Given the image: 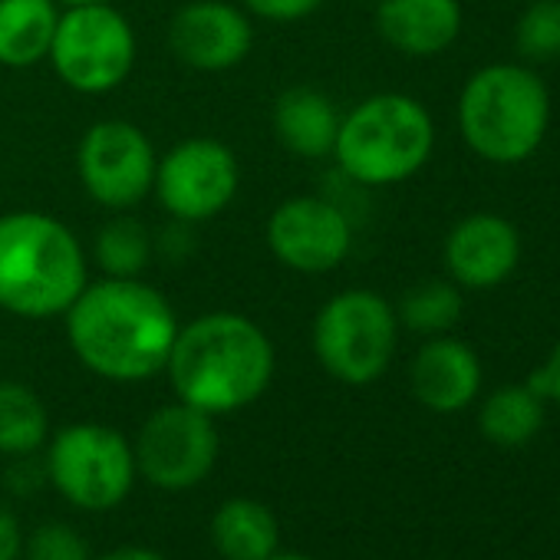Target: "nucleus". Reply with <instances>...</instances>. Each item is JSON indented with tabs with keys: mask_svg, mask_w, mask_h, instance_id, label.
<instances>
[{
	"mask_svg": "<svg viewBox=\"0 0 560 560\" xmlns=\"http://www.w3.org/2000/svg\"><path fill=\"white\" fill-rule=\"evenodd\" d=\"M178 327L172 301L145 277L90 280L63 314L73 357L106 383H149L162 376Z\"/></svg>",
	"mask_w": 560,
	"mask_h": 560,
	"instance_id": "1",
	"label": "nucleus"
},
{
	"mask_svg": "<svg viewBox=\"0 0 560 560\" xmlns=\"http://www.w3.org/2000/svg\"><path fill=\"white\" fill-rule=\"evenodd\" d=\"M273 373L270 334L237 311H208L182 324L165 363L175 399L214 419L264 399Z\"/></svg>",
	"mask_w": 560,
	"mask_h": 560,
	"instance_id": "2",
	"label": "nucleus"
},
{
	"mask_svg": "<svg viewBox=\"0 0 560 560\" xmlns=\"http://www.w3.org/2000/svg\"><path fill=\"white\" fill-rule=\"evenodd\" d=\"M90 284V254L77 231L47 211L0 214V311L54 320Z\"/></svg>",
	"mask_w": 560,
	"mask_h": 560,
	"instance_id": "3",
	"label": "nucleus"
},
{
	"mask_svg": "<svg viewBox=\"0 0 560 560\" xmlns=\"http://www.w3.org/2000/svg\"><path fill=\"white\" fill-rule=\"evenodd\" d=\"M550 90L537 67L521 60L488 63L475 70L455 106L462 142L498 168H511L537 155L550 132Z\"/></svg>",
	"mask_w": 560,
	"mask_h": 560,
	"instance_id": "4",
	"label": "nucleus"
},
{
	"mask_svg": "<svg viewBox=\"0 0 560 560\" xmlns=\"http://www.w3.org/2000/svg\"><path fill=\"white\" fill-rule=\"evenodd\" d=\"M435 152V119L409 93H373L340 119L334 162L360 188H389L416 178Z\"/></svg>",
	"mask_w": 560,
	"mask_h": 560,
	"instance_id": "5",
	"label": "nucleus"
},
{
	"mask_svg": "<svg viewBox=\"0 0 560 560\" xmlns=\"http://www.w3.org/2000/svg\"><path fill=\"white\" fill-rule=\"evenodd\" d=\"M396 304L373 288H347L320 304L311 324V350L320 370L343 386H373L399 350Z\"/></svg>",
	"mask_w": 560,
	"mask_h": 560,
	"instance_id": "6",
	"label": "nucleus"
},
{
	"mask_svg": "<svg viewBox=\"0 0 560 560\" xmlns=\"http://www.w3.org/2000/svg\"><path fill=\"white\" fill-rule=\"evenodd\" d=\"M44 471L67 504L90 514L119 508L139 478L132 439L106 422H73L50 432Z\"/></svg>",
	"mask_w": 560,
	"mask_h": 560,
	"instance_id": "7",
	"label": "nucleus"
},
{
	"mask_svg": "<svg viewBox=\"0 0 560 560\" xmlns=\"http://www.w3.org/2000/svg\"><path fill=\"white\" fill-rule=\"evenodd\" d=\"M139 37L116 4L60 8L47 63L80 96H109L136 70Z\"/></svg>",
	"mask_w": 560,
	"mask_h": 560,
	"instance_id": "8",
	"label": "nucleus"
},
{
	"mask_svg": "<svg viewBox=\"0 0 560 560\" xmlns=\"http://www.w3.org/2000/svg\"><path fill=\"white\" fill-rule=\"evenodd\" d=\"M132 452L139 478H145L152 488L168 494L191 491L218 465V419L175 399L149 412V419L139 425Z\"/></svg>",
	"mask_w": 560,
	"mask_h": 560,
	"instance_id": "9",
	"label": "nucleus"
},
{
	"mask_svg": "<svg viewBox=\"0 0 560 560\" xmlns=\"http://www.w3.org/2000/svg\"><path fill=\"white\" fill-rule=\"evenodd\" d=\"M241 191V162L214 136H188L159 155L152 195L175 224H205Z\"/></svg>",
	"mask_w": 560,
	"mask_h": 560,
	"instance_id": "10",
	"label": "nucleus"
},
{
	"mask_svg": "<svg viewBox=\"0 0 560 560\" xmlns=\"http://www.w3.org/2000/svg\"><path fill=\"white\" fill-rule=\"evenodd\" d=\"M159 152L149 132L129 119H100L77 142L83 191L106 211H132L152 195Z\"/></svg>",
	"mask_w": 560,
	"mask_h": 560,
	"instance_id": "11",
	"label": "nucleus"
},
{
	"mask_svg": "<svg viewBox=\"0 0 560 560\" xmlns=\"http://www.w3.org/2000/svg\"><path fill=\"white\" fill-rule=\"evenodd\" d=\"M267 250L294 273H334L353 250V221L343 205L327 195H291L264 224Z\"/></svg>",
	"mask_w": 560,
	"mask_h": 560,
	"instance_id": "12",
	"label": "nucleus"
},
{
	"mask_svg": "<svg viewBox=\"0 0 560 560\" xmlns=\"http://www.w3.org/2000/svg\"><path fill=\"white\" fill-rule=\"evenodd\" d=\"M250 14L231 0H188L168 21V50L198 73H228L250 57Z\"/></svg>",
	"mask_w": 560,
	"mask_h": 560,
	"instance_id": "13",
	"label": "nucleus"
},
{
	"mask_svg": "<svg viewBox=\"0 0 560 560\" xmlns=\"http://www.w3.org/2000/svg\"><path fill=\"white\" fill-rule=\"evenodd\" d=\"M442 264L462 291H494L521 264V231L498 211H471L448 228Z\"/></svg>",
	"mask_w": 560,
	"mask_h": 560,
	"instance_id": "14",
	"label": "nucleus"
},
{
	"mask_svg": "<svg viewBox=\"0 0 560 560\" xmlns=\"http://www.w3.org/2000/svg\"><path fill=\"white\" fill-rule=\"evenodd\" d=\"M481 380L478 353L452 334L429 337L409 363V389L416 402L435 416L465 412L478 399Z\"/></svg>",
	"mask_w": 560,
	"mask_h": 560,
	"instance_id": "15",
	"label": "nucleus"
},
{
	"mask_svg": "<svg viewBox=\"0 0 560 560\" xmlns=\"http://www.w3.org/2000/svg\"><path fill=\"white\" fill-rule=\"evenodd\" d=\"M380 40L409 57L432 60L455 47L465 27L462 0H373Z\"/></svg>",
	"mask_w": 560,
	"mask_h": 560,
	"instance_id": "16",
	"label": "nucleus"
},
{
	"mask_svg": "<svg viewBox=\"0 0 560 560\" xmlns=\"http://www.w3.org/2000/svg\"><path fill=\"white\" fill-rule=\"evenodd\" d=\"M340 119L343 113L334 103V96L307 83L288 86L273 100V109H270V126H273L277 142L291 155L307 159V162H320L334 155Z\"/></svg>",
	"mask_w": 560,
	"mask_h": 560,
	"instance_id": "17",
	"label": "nucleus"
},
{
	"mask_svg": "<svg viewBox=\"0 0 560 560\" xmlns=\"http://www.w3.org/2000/svg\"><path fill=\"white\" fill-rule=\"evenodd\" d=\"M211 547L221 560H267L280 550L277 514L257 498H228L208 524Z\"/></svg>",
	"mask_w": 560,
	"mask_h": 560,
	"instance_id": "18",
	"label": "nucleus"
},
{
	"mask_svg": "<svg viewBox=\"0 0 560 560\" xmlns=\"http://www.w3.org/2000/svg\"><path fill=\"white\" fill-rule=\"evenodd\" d=\"M57 21V0H0V67L31 70L47 63Z\"/></svg>",
	"mask_w": 560,
	"mask_h": 560,
	"instance_id": "19",
	"label": "nucleus"
},
{
	"mask_svg": "<svg viewBox=\"0 0 560 560\" xmlns=\"http://www.w3.org/2000/svg\"><path fill=\"white\" fill-rule=\"evenodd\" d=\"M544 419L547 402L527 383L498 386L478 406V432L498 448H524L537 439Z\"/></svg>",
	"mask_w": 560,
	"mask_h": 560,
	"instance_id": "20",
	"label": "nucleus"
},
{
	"mask_svg": "<svg viewBox=\"0 0 560 560\" xmlns=\"http://www.w3.org/2000/svg\"><path fill=\"white\" fill-rule=\"evenodd\" d=\"M50 439V412L37 389L18 380H0V455L24 458L44 452Z\"/></svg>",
	"mask_w": 560,
	"mask_h": 560,
	"instance_id": "21",
	"label": "nucleus"
},
{
	"mask_svg": "<svg viewBox=\"0 0 560 560\" xmlns=\"http://www.w3.org/2000/svg\"><path fill=\"white\" fill-rule=\"evenodd\" d=\"M465 314V291L448 277H425L412 284L396 304L399 327L429 340L452 334Z\"/></svg>",
	"mask_w": 560,
	"mask_h": 560,
	"instance_id": "22",
	"label": "nucleus"
},
{
	"mask_svg": "<svg viewBox=\"0 0 560 560\" xmlns=\"http://www.w3.org/2000/svg\"><path fill=\"white\" fill-rule=\"evenodd\" d=\"M155 237L142 221L119 211L100 224L93 237V260L103 277H142L152 264Z\"/></svg>",
	"mask_w": 560,
	"mask_h": 560,
	"instance_id": "23",
	"label": "nucleus"
},
{
	"mask_svg": "<svg viewBox=\"0 0 560 560\" xmlns=\"http://www.w3.org/2000/svg\"><path fill=\"white\" fill-rule=\"evenodd\" d=\"M514 50L527 67L560 60V0H530L514 24Z\"/></svg>",
	"mask_w": 560,
	"mask_h": 560,
	"instance_id": "24",
	"label": "nucleus"
},
{
	"mask_svg": "<svg viewBox=\"0 0 560 560\" xmlns=\"http://www.w3.org/2000/svg\"><path fill=\"white\" fill-rule=\"evenodd\" d=\"M27 560H93L90 540L67 521H47L24 537Z\"/></svg>",
	"mask_w": 560,
	"mask_h": 560,
	"instance_id": "25",
	"label": "nucleus"
},
{
	"mask_svg": "<svg viewBox=\"0 0 560 560\" xmlns=\"http://www.w3.org/2000/svg\"><path fill=\"white\" fill-rule=\"evenodd\" d=\"M327 0H241V8L250 18L270 21V24H298L314 18Z\"/></svg>",
	"mask_w": 560,
	"mask_h": 560,
	"instance_id": "26",
	"label": "nucleus"
},
{
	"mask_svg": "<svg viewBox=\"0 0 560 560\" xmlns=\"http://www.w3.org/2000/svg\"><path fill=\"white\" fill-rule=\"evenodd\" d=\"M527 386L544 399L560 409V343L550 350V357L527 376Z\"/></svg>",
	"mask_w": 560,
	"mask_h": 560,
	"instance_id": "27",
	"label": "nucleus"
},
{
	"mask_svg": "<svg viewBox=\"0 0 560 560\" xmlns=\"http://www.w3.org/2000/svg\"><path fill=\"white\" fill-rule=\"evenodd\" d=\"M24 527L11 504L0 501V560H21L24 557Z\"/></svg>",
	"mask_w": 560,
	"mask_h": 560,
	"instance_id": "28",
	"label": "nucleus"
},
{
	"mask_svg": "<svg viewBox=\"0 0 560 560\" xmlns=\"http://www.w3.org/2000/svg\"><path fill=\"white\" fill-rule=\"evenodd\" d=\"M93 560H165L159 550L152 547H139V544H122V547H113L109 553L103 557H93Z\"/></svg>",
	"mask_w": 560,
	"mask_h": 560,
	"instance_id": "29",
	"label": "nucleus"
},
{
	"mask_svg": "<svg viewBox=\"0 0 560 560\" xmlns=\"http://www.w3.org/2000/svg\"><path fill=\"white\" fill-rule=\"evenodd\" d=\"M60 8H80V4H116V0H57Z\"/></svg>",
	"mask_w": 560,
	"mask_h": 560,
	"instance_id": "30",
	"label": "nucleus"
},
{
	"mask_svg": "<svg viewBox=\"0 0 560 560\" xmlns=\"http://www.w3.org/2000/svg\"><path fill=\"white\" fill-rule=\"evenodd\" d=\"M267 560H314V557H307V553H273V557H267Z\"/></svg>",
	"mask_w": 560,
	"mask_h": 560,
	"instance_id": "31",
	"label": "nucleus"
},
{
	"mask_svg": "<svg viewBox=\"0 0 560 560\" xmlns=\"http://www.w3.org/2000/svg\"><path fill=\"white\" fill-rule=\"evenodd\" d=\"M0 363H4V347H0Z\"/></svg>",
	"mask_w": 560,
	"mask_h": 560,
	"instance_id": "32",
	"label": "nucleus"
}]
</instances>
